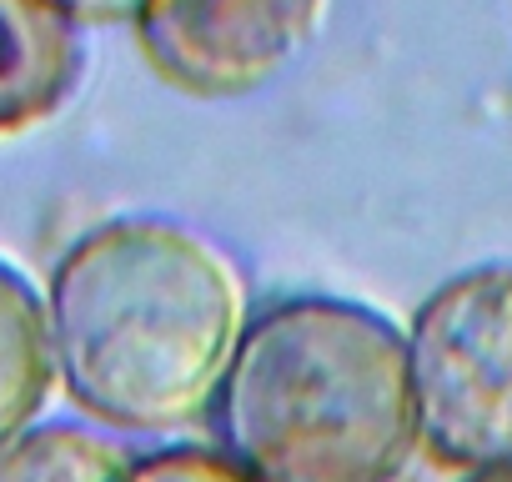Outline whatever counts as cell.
I'll list each match as a JSON object with an SVG mask.
<instances>
[{
	"label": "cell",
	"instance_id": "6da1fadb",
	"mask_svg": "<svg viewBox=\"0 0 512 482\" xmlns=\"http://www.w3.org/2000/svg\"><path fill=\"white\" fill-rule=\"evenodd\" d=\"M56 382L116 432L211 412L251 322L241 267L171 216H111L61 252L46 287Z\"/></svg>",
	"mask_w": 512,
	"mask_h": 482
},
{
	"label": "cell",
	"instance_id": "7a4b0ae2",
	"mask_svg": "<svg viewBox=\"0 0 512 482\" xmlns=\"http://www.w3.org/2000/svg\"><path fill=\"white\" fill-rule=\"evenodd\" d=\"M211 427L251 482H402L422 447L407 332L347 297L256 312Z\"/></svg>",
	"mask_w": 512,
	"mask_h": 482
},
{
	"label": "cell",
	"instance_id": "3957f363",
	"mask_svg": "<svg viewBox=\"0 0 512 482\" xmlns=\"http://www.w3.org/2000/svg\"><path fill=\"white\" fill-rule=\"evenodd\" d=\"M422 447L457 467H512V262L447 277L407 327Z\"/></svg>",
	"mask_w": 512,
	"mask_h": 482
},
{
	"label": "cell",
	"instance_id": "277c9868",
	"mask_svg": "<svg viewBox=\"0 0 512 482\" xmlns=\"http://www.w3.org/2000/svg\"><path fill=\"white\" fill-rule=\"evenodd\" d=\"M327 0H146L136 36L161 81L191 96H246L317 36Z\"/></svg>",
	"mask_w": 512,
	"mask_h": 482
},
{
	"label": "cell",
	"instance_id": "5b68a950",
	"mask_svg": "<svg viewBox=\"0 0 512 482\" xmlns=\"http://www.w3.org/2000/svg\"><path fill=\"white\" fill-rule=\"evenodd\" d=\"M81 21L56 0H0V136L51 121L81 81Z\"/></svg>",
	"mask_w": 512,
	"mask_h": 482
},
{
	"label": "cell",
	"instance_id": "8992f818",
	"mask_svg": "<svg viewBox=\"0 0 512 482\" xmlns=\"http://www.w3.org/2000/svg\"><path fill=\"white\" fill-rule=\"evenodd\" d=\"M56 392V352L46 297L0 262V447L36 427Z\"/></svg>",
	"mask_w": 512,
	"mask_h": 482
},
{
	"label": "cell",
	"instance_id": "52a82bcc",
	"mask_svg": "<svg viewBox=\"0 0 512 482\" xmlns=\"http://www.w3.org/2000/svg\"><path fill=\"white\" fill-rule=\"evenodd\" d=\"M136 457L76 422H36L0 447V482H131Z\"/></svg>",
	"mask_w": 512,
	"mask_h": 482
},
{
	"label": "cell",
	"instance_id": "ba28073f",
	"mask_svg": "<svg viewBox=\"0 0 512 482\" xmlns=\"http://www.w3.org/2000/svg\"><path fill=\"white\" fill-rule=\"evenodd\" d=\"M131 482H251L231 457H221L216 447H156L146 457H136Z\"/></svg>",
	"mask_w": 512,
	"mask_h": 482
},
{
	"label": "cell",
	"instance_id": "9c48e42d",
	"mask_svg": "<svg viewBox=\"0 0 512 482\" xmlns=\"http://www.w3.org/2000/svg\"><path fill=\"white\" fill-rule=\"evenodd\" d=\"M56 6L71 11V16L86 26V21H121V16L136 21V11L146 6V0H56Z\"/></svg>",
	"mask_w": 512,
	"mask_h": 482
},
{
	"label": "cell",
	"instance_id": "30bf717a",
	"mask_svg": "<svg viewBox=\"0 0 512 482\" xmlns=\"http://www.w3.org/2000/svg\"><path fill=\"white\" fill-rule=\"evenodd\" d=\"M457 482H512V467H487V472H462Z\"/></svg>",
	"mask_w": 512,
	"mask_h": 482
}]
</instances>
